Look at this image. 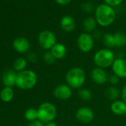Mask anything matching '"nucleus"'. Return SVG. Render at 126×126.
<instances>
[{"label": "nucleus", "mask_w": 126, "mask_h": 126, "mask_svg": "<svg viewBox=\"0 0 126 126\" xmlns=\"http://www.w3.org/2000/svg\"><path fill=\"white\" fill-rule=\"evenodd\" d=\"M96 26V20L93 17H88L83 22V27L87 33L93 32Z\"/></svg>", "instance_id": "20"}, {"label": "nucleus", "mask_w": 126, "mask_h": 126, "mask_svg": "<svg viewBox=\"0 0 126 126\" xmlns=\"http://www.w3.org/2000/svg\"><path fill=\"white\" fill-rule=\"evenodd\" d=\"M94 45L93 36L88 33H82L77 38L78 48L83 53L90 52Z\"/></svg>", "instance_id": "7"}, {"label": "nucleus", "mask_w": 126, "mask_h": 126, "mask_svg": "<svg viewBox=\"0 0 126 126\" xmlns=\"http://www.w3.org/2000/svg\"><path fill=\"white\" fill-rule=\"evenodd\" d=\"M77 119L83 124H88L94 119V111L88 107H81L76 112Z\"/></svg>", "instance_id": "9"}, {"label": "nucleus", "mask_w": 126, "mask_h": 126, "mask_svg": "<svg viewBox=\"0 0 126 126\" xmlns=\"http://www.w3.org/2000/svg\"><path fill=\"white\" fill-rule=\"evenodd\" d=\"M111 68L113 74L119 78L126 77V59L125 58H116Z\"/></svg>", "instance_id": "10"}, {"label": "nucleus", "mask_w": 126, "mask_h": 126, "mask_svg": "<svg viewBox=\"0 0 126 126\" xmlns=\"http://www.w3.org/2000/svg\"><path fill=\"white\" fill-rule=\"evenodd\" d=\"M115 59V54L113 51L108 48L101 49L94 56V64L96 67L103 69L112 66Z\"/></svg>", "instance_id": "4"}, {"label": "nucleus", "mask_w": 126, "mask_h": 126, "mask_svg": "<svg viewBox=\"0 0 126 126\" xmlns=\"http://www.w3.org/2000/svg\"><path fill=\"white\" fill-rule=\"evenodd\" d=\"M91 77L94 83L101 85L105 84L108 82V76L103 68L96 67L91 71Z\"/></svg>", "instance_id": "11"}, {"label": "nucleus", "mask_w": 126, "mask_h": 126, "mask_svg": "<svg viewBox=\"0 0 126 126\" xmlns=\"http://www.w3.org/2000/svg\"><path fill=\"white\" fill-rule=\"evenodd\" d=\"M27 64H28L27 60L23 57H19V58L16 59L14 62V71H18V72H21L22 71H25L26 68Z\"/></svg>", "instance_id": "19"}, {"label": "nucleus", "mask_w": 126, "mask_h": 126, "mask_svg": "<svg viewBox=\"0 0 126 126\" xmlns=\"http://www.w3.org/2000/svg\"><path fill=\"white\" fill-rule=\"evenodd\" d=\"M119 79L120 78L119 77H117L116 75L113 74H110L108 76V82H109V83H110L113 85H116L119 82Z\"/></svg>", "instance_id": "26"}, {"label": "nucleus", "mask_w": 126, "mask_h": 126, "mask_svg": "<svg viewBox=\"0 0 126 126\" xmlns=\"http://www.w3.org/2000/svg\"><path fill=\"white\" fill-rule=\"evenodd\" d=\"M25 118L28 122H33L38 119V111L37 109L33 108H30L27 109L25 112Z\"/></svg>", "instance_id": "23"}, {"label": "nucleus", "mask_w": 126, "mask_h": 126, "mask_svg": "<svg viewBox=\"0 0 126 126\" xmlns=\"http://www.w3.org/2000/svg\"><path fill=\"white\" fill-rule=\"evenodd\" d=\"M119 91L117 88L114 86H110L108 87L105 89V97L110 100V101H115L117 100V99L119 96Z\"/></svg>", "instance_id": "18"}, {"label": "nucleus", "mask_w": 126, "mask_h": 126, "mask_svg": "<svg viewBox=\"0 0 126 126\" xmlns=\"http://www.w3.org/2000/svg\"><path fill=\"white\" fill-rule=\"evenodd\" d=\"M17 74L14 71H6L2 76V83L5 87L12 88L16 85Z\"/></svg>", "instance_id": "13"}, {"label": "nucleus", "mask_w": 126, "mask_h": 126, "mask_svg": "<svg viewBox=\"0 0 126 126\" xmlns=\"http://www.w3.org/2000/svg\"><path fill=\"white\" fill-rule=\"evenodd\" d=\"M50 52L56 59H62L67 55V48L62 43H56L50 49Z\"/></svg>", "instance_id": "14"}, {"label": "nucleus", "mask_w": 126, "mask_h": 126, "mask_svg": "<svg viewBox=\"0 0 126 126\" xmlns=\"http://www.w3.org/2000/svg\"><path fill=\"white\" fill-rule=\"evenodd\" d=\"M38 41L40 46L46 50H50V49L56 44L55 34L53 32L47 30L42 31L39 34Z\"/></svg>", "instance_id": "6"}, {"label": "nucleus", "mask_w": 126, "mask_h": 126, "mask_svg": "<svg viewBox=\"0 0 126 126\" xmlns=\"http://www.w3.org/2000/svg\"><path fill=\"white\" fill-rule=\"evenodd\" d=\"M45 126H58V125H57V124H56L55 122L52 121V122H50L46 123V124L45 125Z\"/></svg>", "instance_id": "33"}, {"label": "nucleus", "mask_w": 126, "mask_h": 126, "mask_svg": "<svg viewBox=\"0 0 126 126\" xmlns=\"http://www.w3.org/2000/svg\"><path fill=\"white\" fill-rule=\"evenodd\" d=\"M38 119L44 124L54 120L57 115V110L56 106L48 102L42 103L38 109Z\"/></svg>", "instance_id": "5"}, {"label": "nucleus", "mask_w": 126, "mask_h": 126, "mask_svg": "<svg viewBox=\"0 0 126 126\" xmlns=\"http://www.w3.org/2000/svg\"><path fill=\"white\" fill-rule=\"evenodd\" d=\"M86 74L85 71L78 67L71 68L65 75V81L72 89H80L85 84Z\"/></svg>", "instance_id": "2"}, {"label": "nucleus", "mask_w": 126, "mask_h": 126, "mask_svg": "<svg viewBox=\"0 0 126 126\" xmlns=\"http://www.w3.org/2000/svg\"><path fill=\"white\" fill-rule=\"evenodd\" d=\"M60 25L63 31L66 32H71L75 28V21L74 18L71 16H63L60 21Z\"/></svg>", "instance_id": "16"}, {"label": "nucleus", "mask_w": 126, "mask_h": 126, "mask_svg": "<svg viewBox=\"0 0 126 126\" xmlns=\"http://www.w3.org/2000/svg\"><path fill=\"white\" fill-rule=\"evenodd\" d=\"M125 116H126V113H125Z\"/></svg>", "instance_id": "34"}, {"label": "nucleus", "mask_w": 126, "mask_h": 126, "mask_svg": "<svg viewBox=\"0 0 126 126\" xmlns=\"http://www.w3.org/2000/svg\"><path fill=\"white\" fill-rule=\"evenodd\" d=\"M27 59L31 62H36L37 61V56H36V54L35 53L31 52V53H29L28 54Z\"/></svg>", "instance_id": "28"}, {"label": "nucleus", "mask_w": 126, "mask_h": 126, "mask_svg": "<svg viewBox=\"0 0 126 126\" xmlns=\"http://www.w3.org/2000/svg\"><path fill=\"white\" fill-rule=\"evenodd\" d=\"M110 110L117 116L125 115L126 113V104L122 100H115L110 105Z\"/></svg>", "instance_id": "15"}, {"label": "nucleus", "mask_w": 126, "mask_h": 126, "mask_svg": "<svg viewBox=\"0 0 126 126\" xmlns=\"http://www.w3.org/2000/svg\"><path fill=\"white\" fill-rule=\"evenodd\" d=\"M95 16L96 22L102 27H106L114 22L116 12L113 7L107 4H101L96 8Z\"/></svg>", "instance_id": "1"}, {"label": "nucleus", "mask_w": 126, "mask_h": 126, "mask_svg": "<svg viewBox=\"0 0 126 126\" xmlns=\"http://www.w3.org/2000/svg\"><path fill=\"white\" fill-rule=\"evenodd\" d=\"M72 88L67 84H60L55 87L53 91V96L59 100H67L72 96Z\"/></svg>", "instance_id": "8"}, {"label": "nucleus", "mask_w": 126, "mask_h": 126, "mask_svg": "<svg viewBox=\"0 0 126 126\" xmlns=\"http://www.w3.org/2000/svg\"><path fill=\"white\" fill-rule=\"evenodd\" d=\"M102 42L104 45L108 49H111L116 47L114 36L111 33H105L102 37Z\"/></svg>", "instance_id": "21"}, {"label": "nucleus", "mask_w": 126, "mask_h": 126, "mask_svg": "<svg viewBox=\"0 0 126 126\" xmlns=\"http://www.w3.org/2000/svg\"><path fill=\"white\" fill-rule=\"evenodd\" d=\"M123 0H105V4L111 6V7H116L122 3Z\"/></svg>", "instance_id": "27"}, {"label": "nucleus", "mask_w": 126, "mask_h": 126, "mask_svg": "<svg viewBox=\"0 0 126 126\" xmlns=\"http://www.w3.org/2000/svg\"><path fill=\"white\" fill-rule=\"evenodd\" d=\"M55 1H56L57 3L60 4V5H67V4H68V3H70V2L72 1V0H55Z\"/></svg>", "instance_id": "32"}, {"label": "nucleus", "mask_w": 126, "mask_h": 126, "mask_svg": "<svg viewBox=\"0 0 126 126\" xmlns=\"http://www.w3.org/2000/svg\"><path fill=\"white\" fill-rule=\"evenodd\" d=\"M83 9L85 11H87V12H91L92 10H93V5L91 3H89V2H87V3H85L83 5Z\"/></svg>", "instance_id": "30"}, {"label": "nucleus", "mask_w": 126, "mask_h": 126, "mask_svg": "<svg viewBox=\"0 0 126 126\" xmlns=\"http://www.w3.org/2000/svg\"><path fill=\"white\" fill-rule=\"evenodd\" d=\"M28 126H45V124L42 122L41 121H39V119H37L33 122H31L28 125Z\"/></svg>", "instance_id": "29"}, {"label": "nucleus", "mask_w": 126, "mask_h": 126, "mask_svg": "<svg viewBox=\"0 0 126 126\" xmlns=\"http://www.w3.org/2000/svg\"><path fill=\"white\" fill-rule=\"evenodd\" d=\"M121 97H122V100L126 104V85L122 89V91H121Z\"/></svg>", "instance_id": "31"}, {"label": "nucleus", "mask_w": 126, "mask_h": 126, "mask_svg": "<svg viewBox=\"0 0 126 126\" xmlns=\"http://www.w3.org/2000/svg\"><path fill=\"white\" fill-rule=\"evenodd\" d=\"M13 47L14 50L18 53H25L29 50L31 47V44L26 38L18 37L14 40Z\"/></svg>", "instance_id": "12"}, {"label": "nucleus", "mask_w": 126, "mask_h": 126, "mask_svg": "<svg viewBox=\"0 0 126 126\" xmlns=\"http://www.w3.org/2000/svg\"><path fill=\"white\" fill-rule=\"evenodd\" d=\"M14 96V92L12 88L5 87L0 92V98L4 102H10Z\"/></svg>", "instance_id": "17"}, {"label": "nucleus", "mask_w": 126, "mask_h": 126, "mask_svg": "<svg viewBox=\"0 0 126 126\" xmlns=\"http://www.w3.org/2000/svg\"><path fill=\"white\" fill-rule=\"evenodd\" d=\"M115 45L117 47H124L126 45V35L121 32H117L114 35Z\"/></svg>", "instance_id": "22"}, {"label": "nucleus", "mask_w": 126, "mask_h": 126, "mask_svg": "<svg viewBox=\"0 0 126 126\" xmlns=\"http://www.w3.org/2000/svg\"><path fill=\"white\" fill-rule=\"evenodd\" d=\"M37 82V75L31 70H25L18 72L16 75V85L22 90H30Z\"/></svg>", "instance_id": "3"}, {"label": "nucleus", "mask_w": 126, "mask_h": 126, "mask_svg": "<svg viewBox=\"0 0 126 126\" xmlns=\"http://www.w3.org/2000/svg\"><path fill=\"white\" fill-rule=\"evenodd\" d=\"M78 96L82 101L88 102L92 98V93L86 88H81L78 91Z\"/></svg>", "instance_id": "24"}, {"label": "nucleus", "mask_w": 126, "mask_h": 126, "mask_svg": "<svg viewBox=\"0 0 126 126\" xmlns=\"http://www.w3.org/2000/svg\"><path fill=\"white\" fill-rule=\"evenodd\" d=\"M43 60L47 65H52L55 62L56 59L51 53L50 50H47L43 55Z\"/></svg>", "instance_id": "25"}]
</instances>
